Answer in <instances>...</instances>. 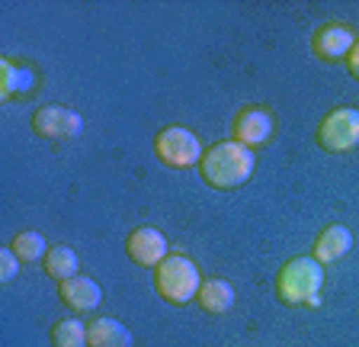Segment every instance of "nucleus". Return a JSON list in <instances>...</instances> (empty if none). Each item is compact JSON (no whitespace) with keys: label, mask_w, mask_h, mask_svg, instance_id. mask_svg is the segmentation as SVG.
I'll list each match as a JSON object with an SVG mask.
<instances>
[{"label":"nucleus","mask_w":359,"mask_h":347,"mask_svg":"<svg viewBox=\"0 0 359 347\" xmlns=\"http://www.w3.org/2000/svg\"><path fill=\"white\" fill-rule=\"evenodd\" d=\"M254 174V155L238 142L212 145L199 161V177L212 190H234Z\"/></svg>","instance_id":"nucleus-1"},{"label":"nucleus","mask_w":359,"mask_h":347,"mask_svg":"<svg viewBox=\"0 0 359 347\" xmlns=\"http://www.w3.org/2000/svg\"><path fill=\"white\" fill-rule=\"evenodd\" d=\"M202 277L199 267L183 254H167V261L154 270V289L167 306H187L199 296Z\"/></svg>","instance_id":"nucleus-2"},{"label":"nucleus","mask_w":359,"mask_h":347,"mask_svg":"<svg viewBox=\"0 0 359 347\" xmlns=\"http://www.w3.org/2000/svg\"><path fill=\"white\" fill-rule=\"evenodd\" d=\"M321 283L324 270L314 257H292L276 277V296L285 306H311V302H318Z\"/></svg>","instance_id":"nucleus-3"},{"label":"nucleus","mask_w":359,"mask_h":347,"mask_svg":"<svg viewBox=\"0 0 359 347\" xmlns=\"http://www.w3.org/2000/svg\"><path fill=\"white\" fill-rule=\"evenodd\" d=\"M154 155L164 167H173V171H183V167H193L202 161V145L199 138L183 126H167L154 136Z\"/></svg>","instance_id":"nucleus-4"},{"label":"nucleus","mask_w":359,"mask_h":347,"mask_svg":"<svg viewBox=\"0 0 359 347\" xmlns=\"http://www.w3.org/2000/svg\"><path fill=\"white\" fill-rule=\"evenodd\" d=\"M318 145L330 155H344L359 145V110L356 106H337L318 126Z\"/></svg>","instance_id":"nucleus-5"},{"label":"nucleus","mask_w":359,"mask_h":347,"mask_svg":"<svg viewBox=\"0 0 359 347\" xmlns=\"http://www.w3.org/2000/svg\"><path fill=\"white\" fill-rule=\"evenodd\" d=\"M32 132L39 138H77L83 132V116L71 106H42L32 116Z\"/></svg>","instance_id":"nucleus-6"},{"label":"nucleus","mask_w":359,"mask_h":347,"mask_svg":"<svg viewBox=\"0 0 359 347\" xmlns=\"http://www.w3.org/2000/svg\"><path fill=\"white\" fill-rule=\"evenodd\" d=\"M273 136V116L266 106H244L231 119V142L244 145V148H257V145L269 142Z\"/></svg>","instance_id":"nucleus-7"},{"label":"nucleus","mask_w":359,"mask_h":347,"mask_svg":"<svg viewBox=\"0 0 359 347\" xmlns=\"http://www.w3.org/2000/svg\"><path fill=\"white\" fill-rule=\"evenodd\" d=\"M126 254L138 267H161L167 261V238L157 228L142 225L126 238Z\"/></svg>","instance_id":"nucleus-8"},{"label":"nucleus","mask_w":359,"mask_h":347,"mask_svg":"<svg viewBox=\"0 0 359 347\" xmlns=\"http://www.w3.org/2000/svg\"><path fill=\"white\" fill-rule=\"evenodd\" d=\"M356 46V32L344 23H324L321 30L311 36V52L321 61H340L350 55V48Z\"/></svg>","instance_id":"nucleus-9"},{"label":"nucleus","mask_w":359,"mask_h":347,"mask_svg":"<svg viewBox=\"0 0 359 347\" xmlns=\"http://www.w3.org/2000/svg\"><path fill=\"white\" fill-rule=\"evenodd\" d=\"M36 71L32 65L26 61H10L4 58L0 61V97L4 100H22V97H32L36 93Z\"/></svg>","instance_id":"nucleus-10"},{"label":"nucleus","mask_w":359,"mask_h":347,"mask_svg":"<svg viewBox=\"0 0 359 347\" xmlns=\"http://www.w3.org/2000/svg\"><path fill=\"white\" fill-rule=\"evenodd\" d=\"M58 296L61 302H65L67 309H74V312H93L100 306V299H103V289H100L97 280H90V277H71L65 280L58 287Z\"/></svg>","instance_id":"nucleus-11"},{"label":"nucleus","mask_w":359,"mask_h":347,"mask_svg":"<svg viewBox=\"0 0 359 347\" xmlns=\"http://www.w3.org/2000/svg\"><path fill=\"white\" fill-rule=\"evenodd\" d=\"M353 248V232L346 225H340V222H334V225H327L321 235H318V242H314V261L318 264H334V261H340L344 254H350Z\"/></svg>","instance_id":"nucleus-12"},{"label":"nucleus","mask_w":359,"mask_h":347,"mask_svg":"<svg viewBox=\"0 0 359 347\" xmlns=\"http://www.w3.org/2000/svg\"><path fill=\"white\" fill-rule=\"evenodd\" d=\"M87 347H132V332L119 318H93L87 325Z\"/></svg>","instance_id":"nucleus-13"},{"label":"nucleus","mask_w":359,"mask_h":347,"mask_svg":"<svg viewBox=\"0 0 359 347\" xmlns=\"http://www.w3.org/2000/svg\"><path fill=\"white\" fill-rule=\"evenodd\" d=\"M196 302H199V309L209 312V315H224V312L234 306V287L228 280H218V277L202 280Z\"/></svg>","instance_id":"nucleus-14"},{"label":"nucleus","mask_w":359,"mask_h":347,"mask_svg":"<svg viewBox=\"0 0 359 347\" xmlns=\"http://www.w3.org/2000/svg\"><path fill=\"white\" fill-rule=\"evenodd\" d=\"M77 267H81V261H77L74 248H67V244H52L48 254L42 257V270L52 280H58V283L77 277Z\"/></svg>","instance_id":"nucleus-15"},{"label":"nucleus","mask_w":359,"mask_h":347,"mask_svg":"<svg viewBox=\"0 0 359 347\" xmlns=\"http://www.w3.org/2000/svg\"><path fill=\"white\" fill-rule=\"evenodd\" d=\"M55 347H87V325L81 318H61L52 325Z\"/></svg>","instance_id":"nucleus-16"},{"label":"nucleus","mask_w":359,"mask_h":347,"mask_svg":"<svg viewBox=\"0 0 359 347\" xmlns=\"http://www.w3.org/2000/svg\"><path fill=\"white\" fill-rule=\"evenodd\" d=\"M10 248L16 251V257H20V261H39V257H45L48 254V248H45V238L39 232H20L13 238V244H10Z\"/></svg>","instance_id":"nucleus-17"},{"label":"nucleus","mask_w":359,"mask_h":347,"mask_svg":"<svg viewBox=\"0 0 359 347\" xmlns=\"http://www.w3.org/2000/svg\"><path fill=\"white\" fill-rule=\"evenodd\" d=\"M20 257H16V251L13 248H4L0 251V280H4V283H10V280L16 277V270H20Z\"/></svg>","instance_id":"nucleus-18"},{"label":"nucleus","mask_w":359,"mask_h":347,"mask_svg":"<svg viewBox=\"0 0 359 347\" xmlns=\"http://www.w3.org/2000/svg\"><path fill=\"white\" fill-rule=\"evenodd\" d=\"M346 68H350V74L359 81V39H356V46L350 48V55H346Z\"/></svg>","instance_id":"nucleus-19"}]
</instances>
